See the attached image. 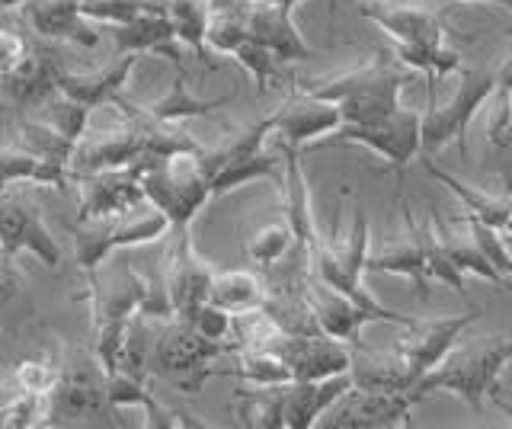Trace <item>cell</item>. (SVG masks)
<instances>
[{
	"mask_svg": "<svg viewBox=\"0 0 512 429\" xmlns=\"http://www.w3.org/2000/svg\"><path fill=\"white\" fill-rule=\"evenodd\" d=\"M362 17L391 36L394 58L413 74H423L429 90L464 65L461 55L445 45V17L436 10H423L410 0H362Z\"/></svg>",
	"mask_w": 512,
	"mask_h": 429,
	"instance_id": "6da1fadb",
	"label": "cell"
},
{
	"mask_svg": "<svg viewBox=\"0 0 512 429\" xmlns=\"http://www.w3.org/2000/svg\"><path fill=\"white\" fill-rule=\"evenodd\" d=\"M512 365V337L509 333H490L477 340H458L439 365L416 381V391L423 397L445 391L455 394L471 410H484L487 401L500 394V378Z\"/></svg>",
	"mask_w": 512,
	"mask_h": 429,
	"instance_id": "7a4b0ae2",
	"label": "cell"
},
{
	"mask_svg": "<svg viewBox=\"0 0 512 429\" xmlns=\"http://www.w3.org/2000/svg\"><path fill=\"white\" fill-rule=\"evenodd\" d=\"M202 151H176L167 157L141 154L132 164L141 177L144 199L167 215L170 228H189L202 205L212 199L202 170Z\"/></svg>",
	"mask_w": 512,
	"mask_h": 429,
	"instance_id": "3957f363",
	"label": "cell"
},
{
	"mask_svg": "<svg viewBox=\"0 0 512 429\" xmlns=\"http://www.w3.org/2000/svg\"><path fill=\"white\" fill-rule=\"evenodd\" d=\"M202 170L208 193L218 199L256 180H282V151L279 145L269 148V129L260 119L231 132L218 148L202 151Z\"/></svg>",
	"mask_w": 512,
	"mask_h": 429,
	"instance_id": "277c9868",
	"label": "cell"
},
{
	"mask_svg": "<svg viewBox=\"0 0 512 429\" xmlns=\"http://www.w3.org/2000/svg\"><path fill=\"white\" fill-rule=\"evenodd\" d=\"M496 93L493 68H468L455 71V87L442 103H432L420 113V148L426 154H439L448 145L468 148V129L480 106L490 103Z\"/></svg>",
	"mask_w": 512,
	"mask_h": 429,
	"instance_id": "5b68a950",
	"label": "cell"
},
{
	"mask_svg": "<svg viewBox=\"0 0 512 429\" xmlns=\"http://www.w3.org/2000/svg\"><path fill=\"white\" fill-rule=\"evenodd\" d=\"M224 353H234L231 343L208 340L183 317H170L151 346V369L170 378L180 391L199 394L205 381L215 378V362Z\"/></svg>",
	"mask_w": 512,
	"mask_h": 429,
	"instance_id": "8992f818",
	"label": "cell"
},
{
	"mask_svg": "<svg viewBox=\"0 0 512 429\" xmlns=\"http://www.w3.org/2000/svg\"><path fill=\"white\" fill-rule=\"evenodd\" d=\"M106 397V375L93 353L74 349L61 359V378L52 391V423L48 426H116Z\"/></svg>",
	"mask_w": 512,
	"mask_h": 429,
	"instance_id": "52a82bcc",
	"label": "cell"
},
{
	"mask_svg": "<svg viewBox=\"0 0 512 429\" xmlns=\"http://www.w3.org/2000/svg\"><path fill=\"white\" fill-rule=\"evenodd\" d=\"M164 234H170L167 215L154 209V205H141V209L109 218V221H90V228L74 231V263L87 279L100 273V266L112 257L116 250L154 244Z\"/></svg>",
	"mask_w": 512,
	"mask_h": 429,
	"instance_id": "ba28073f",
	"label": "cell"
},
{
	"mask_svg": "<svg viewBox=\"0 0 512 429\" xmlns=\"http://www.w3.org/2000/svg\"><path fill=\"white\" fill-rule=\"evenodd\" d=\"M320 145H362L375 151L381 161H388V170L404 173L410 161L420 154V109L397 106L391 116L375 122H343L340 129L320 138Z\"/></svg>",
	"mask_w": 512,
	"mask_h": 429,
	"instance_id": "9c48e42d",
	"label": "cell"
},
{
	"mask_svg": "<svg viewBox=\"0 0 512 429\" xmlns=\"http://www.w3.org/2000/svg\"><path fill=\"white\" fill-rule=\"evenodd\" d=\"M420 391H368L349 388L340 401L324 413L330 429H394L410 426L413 407L423 404Z\"/></svg>",
	"mask_w": 512,
	"mask_h": 429,
	"instance_id": "30bf717a",
	"label": "cell"
},
{
	"mask_svg": "<svg viewBox=\"0 0 512 429\" xmlns=\"http://www.w3.org/2000/svg\"><path fill=\"white\" fill-rule=\"evenodd\" d=\"M173 241L167 247V263H164V285L167 301L173 317L189 321L205 301H208V282H212L215 269L202 260V253L196 250L189 237V228H170Z\"/></svg>",
	"mask_w": 512,
	"mask_h": 429,
	"instance_id": "8fae6325",
	"label": "cell"
},
{
	"mask_svg": "<svg viewBox=\"0 0 512 429\" xmlns=\"http://www.w3.org/2000/svg\"><path fill=\"white\" fill-rule=\"evenodd\" d=\"M74 186H77V199H80V205H77L80 225L109 221V218H119V215L141 209V205H148L135 167L84 173V177H74Z\"/></svg>",
	"mask_w": 512,
	"mask_h": 429,
	"instance_id": "7c38bea8",
	"label": "cell"
},
{
	"mask_svg": "<svg viewBox=\"0 0 512 429\" xmlns=\"http://www.w3.org/2000/svg\"><path fill=\"white\" fill-rule=\"evenodd\" d=\"M429 250H432V228L429 221H416L404 202V231L394 234L381 250L368 247L365 257V273H388V276H404L413 282V289L420 298L429 295Z\"/></svg>",
	"mask_w": 512,
	"mask_h": 429,
	"instance_id": "4fadbf2b",
	"label": "cell"
},
{
	"mask_svg": "<svg viewBox=\"0 0 512 429\" xmlns=\"http://www.w3.org/2000/svg\"><path fill=\"white\" fill-rule=\"evenodd\" d=\"M0 250L7 257L32 253L48 269H58L64 257L58 237L42 221V215L20 196H10L7 189H0Z\"/></svg>",
	"mask_w": 512,
	"mask_h": 429,
	"instance_id": "5bb4252c",
	"label": "cell"
},
{
	"mask_svg": "<svg viewBox=\"0 0 512 429\" xmlns=\"http://www.w3.org/2000/svg\"><path fill=\"white\" fill-rule=\"evenodd\" d=\"M61 71L64 61L58 45H48V39H29L23 58L0 77V93L20 109H39L58 90Z\"/></svg>",
	"mask_w": 512,
	"mask_h": 429,
	"instance_id": "9a60e30c",
	"label": "cell"
},
{
	"mask_svg": "<svg viewBox=\"0 0 512 429\" xmlns=\"http://www.w3.org/2000/svg\"><path fill=\"white\" fill-rule=\"evenodd\" d=\"M279 353L292 372V381H317L349 372V343L333 340L327 333H288L282 330L269 346Z\"/></svg>",
	"mask_w": 512,
	"mask_h": 429,
	"instance_id": "2e32d148",
	"label": "cell"
},
{
	"mask_svg": "<svg viewBox=\"0 0 512 429\" xmlns=\"http://www.w3.org/2000/svg\"><path fill=\"white\" fill-rule=\"evenodd\" d=\"M263 122L269 129V138H276L279 145H288V148H304V145H311V141L327 138L330 132H336L343 125L340 109L333 103L314 100L301 90H295V97L285 100L276 113L266 116Z\"/></svg>",
	"mask_w": 512,
	"mask_h": 429,
	"instance_id": "e0dca14e",
	"label": "cell"
},
{
	"mask_svg": "<svg viewBox=\"0 0 512 429\" xmlns=\"http://www.w3.org/2000/svg\"><path fill=\"white\" fill-rule=\"evenodd\" d=\"M474 321H480L477 311L452 314V317H432V321H416L413 317L410 324H404V337L394 343V349L407 359L416 381H420L432 365H439V359L461 340V333Z\"/></svg>",
	"mask_w": 512,
	"mask_h": 429,
	"instance_id": "ac0fdd59",
	"label": "cell"
},
{
	"mask_svg": "<svg viewBox=\"0 0 512 429\" xmlns=\"http://www.w3.org/2000/svg\"><path fill=\"white\" fill-rule=\"evenodd\" d=\"M244 26L247 36L266 45L279 65L314 58V49L304 42L301 29L292 20V10L272 4V0H244Z\"/></svg>",
	"mask_w": 512,
	"mask_h": 429,
	"instance_id": "d6986e66",
	"label": "cell"
},
{
	"mask_svg": "<svg viewBox=\"0 0 512 429\" xmlns=\"http://www.w3.org/2000/svg\"><path fill=\"white\" fill-rule=\"evenodd\" d=\"M84 0H26L20 10V20L48 42H68L77 49H96L100 45V29L90 23L84 13Z\"/></svg>",
	"mask_w": 512,
	"mask_h": 429,
	"instance_id": "ffe728a7",
	"label": "cell"
},
{
	"mask_svg": "<svg viewBox=\"0 0 512 429\" xmlns=\"http://www.w3.org/2000/svg\"><path fill=\"white\" fill-rule=\"evenodd\" d=\"M304 305H308L314 324L320 333H327L333 340L356 343L365 324H378L381 317L375 311L362 308L359 301H352L349 295L330 289L327 282H320L311 276V282L304 285Z\"/></svg>",
	"mask_w": 512,
	"mask_h": 429,
	"instance_id": "44dd1931",
	"label": "cell"
},
{
	"mask_svg": "<svg viewBox=\"0 0 512 429\" xmlns=\"http://www.w3.org/2000/svg\"><path fill=\"white\" fill-rule=\"evenodd\" d=\"M141 55H119L116 61H109L100 71H68L64 68L58 77V93H64L68 100L93 109H106L116 106L122 100V90L132 77L135 65Z\"/></svg>",
	"mask_w": 512,
	"mask_h": 429,
	"instance_id": "7402d4cb",
	"label": "cell"
},
{
	"mask_svg": "<svg viewBox=\"0 0 512 429\" xmlns=\"http://www.w3.org/2000/svg\"><path fill=\"white\" fill-rule=\"evenodd\" d=\"M352 388L349 372L317 378V381H288L279 388L282 394V426L285 429H311L320 423V417L340 401Z\"/></svg>",
	"mask_w": 512,
	"mask_h": 429,
	"instance_id": "603a6c76",
	"label": "cell"
},
{
	"mask_svg": "<svg viewBox=\"0 0 512 429\" xmlns=\"http://www.w3.org/2000/svg\"><path fill=\"white\" fill-rule=\"evenodd\" d=\"M352 388L368 391H416V375L397 349H368L362 340L349 343Z\"/></svg>",
	"mask_w": 512,
	"mask_h": 429,
	"instance_id": "cb8c5ba5",
	"label": "cell"
},
{
	"mask_svg": "<svg viewBox=\"0 0 512 429\" xmlns=\"http://www.w3.org/2000/svg\"><path fill=\"white\" fill-rule=\"evenodd\" d=\"M112 45H116V55H157V58L173 61V65L183 71V45L176 42L164 10L138 17L125 26H116Z\"/></svg>",
	"mask_w": 512,
	"mask_h": 429,
	"instance_id": "d4e9b609",
	"label": "cell"
},
{
	"mask_svg": "<svg viewBox=\"0 0 512 429\" xmlns=\"http://www.w3.org/2000/svg\"><path fill=\"white\" fill-rule=\"evenodd\" d=\"M432 225V234H436V244L442 247V253L448 257V263H452L458 273H471V276H480L487 279L490 285H496V289H506V279L496 273V266L480 253V247L474 244V237L468 231V221L455 218V221H442V218H429Z\"/></svg>",
	"mask_w": 512,
	"mask_h": 429,
	"instance_id": "484cf974",
	"label": "cell"
},
{
	"mask_svg": "<svg viewBox=\"0 0 512 429\" xmlns=\"http://www.w3.org/2000/svg\"><path fill=\"white\" fill-rule=\"evenodd\" d=\"M234 100V93H224V97H215V100H202L196 93L189 90L186 84V74L180 71V77L170 84V90L160 93L157 100H148V103H135V109L141 116H148L154 122H167V125H176V122H186V119H208L215 116L218 109H224Z\"/></svg>",
	"mask_w": 512,
	"mask_h": 429,
	"instance_id": "4316f807",
	"label": "cell"
},
{
	"mask_svg": "<svg viewBox=\"0 0 512 429\" xmlns=\"http://www.w3.org/2000/svg\"><path fill=\"white\" fill-rule=\"evenodd\" d=\"M13 183L68 189L74 186V173L68 164L42 157L29 148H0V189H7Z\"/></svg>",
	"mask_w": 512,
	"mask_h": 429,
	"instance_id": "83f0119b",
	"label": "cell"
},
{
	"mask_svg": "<svg viewBox=\"0 0 512 429\" xmlns=\"http://www.w3.org/2000/svg\"><path fill=\"white\" fill-rule=\"evenodd\" d=\"M208 301L228 314H244V311L266 308L269 289L250 269H221V273L215 269L212 282H208Z\"/></svg>",
	"mask_w": 512,
	"mask_h": 429,
	"instance_id": "f1b7e54d",
	"label": "cell"
},
{
	"mask_svg": "<svg viewBox=\"0 0 512 429\" xmlns=\"http://www.w3.org/2000/svg\"><path fill=\"white\" fill-rule=\"evenodd\" d=\"M423 167H426V173H429L432 180H439L442 186L452 189L468 215H474L477 221H484V225H490L496 231H506L509 228V221H512V196H496V193H487V189H477L471 183H461L448 170L432 164L429 157L423 161Z\"/></svg>",
	"mask_w": 512,
	"mask_h": 429,
	"instance_id": "f546056e",
	"label": "cell"
},
{
	"mask_svg": "<svg viewBox=\"0 0 512 429\" xmlns=\"http://www.w3.org/2000/svg\"><path fill=\"white\" fill-rule=\"evenodd\" d=\"M164 13L176 42L183 49L196 52V58L205 61V68H215L208 61V45H205L208 20H212V0H164Z\"/></svg>",
	"mask_w": 512,
	"mask_h": 429,
	"instance_id": "4dcf8cb0",
	"label": "cell"
},
{
	"mask_svg": "<svg viewBox=\"0 0 512 429\" xmlns=\"http://www.w3.org/2000/svg\"><path fill=\"white\" fill-rule=\"evenodd\" d=\"M237 362L231 369H215V375H231L237 381H244L250 388H272V385H288L292 372L282 362L279 353L272 349H234Z\"/></svg>",
	"mask_w": 512,
	"mask_h": 429,
	"instance_id": "1f68e13d",
	"label": "cell"
},
{
	"mask_svg": "<svg viewBox=\"0 0 512 429\" xmlns=\"http://www.w3.org/2000/svg\"><path fill=\"white\" fill-rule=\"evenodd\" d=\"M61 378V359L52 353H36L13 365L7 394H52Z\"/></svg>",
	"mask_w": 512,
	"mask_h": 429,
	"instance_id": "d6a6232c",
	"label": "cell"
},
{
	"mask_svg": "<svg viewBox=\"0 0 512 429\" xmlns=\"http://www.w3.org/2000/svg\"><path fill=\"white\" fill-rule=\"evenodd\" d=\"M52 423V394H7L0 404V429H36Z\"/></svg>",
	"mask_w": 512,
	"mask_h": 429,
	"instance_id": "836d02e7",
	"label": "cell"
},
{
	"mask_svg": "<svg viewBox=\"0 0 512 429\" xmlns=\"http://www.w3.org/2000/svg\"><path fill=\"white\" fill-rule=\"evenodd\" d=\"M42 122H48V125H52V129L55 132H61L64 138H68V141H74V145H77V141L80 138H84V132L90 129V109L87 106H80V103H74V100H68V97H64V93H52V97H48L42 106Z\"/></svg>",
	"mask_w": 512,
	"mask_h": 429,
	"instance_id": "e575fe53",
	"label": "cell"
},
{
	"mask_svg": "<svg viewBox=\"0 0 512 429\" xmlns=\"http://www.w3.org/2000/svg\"><path fill=\"white\" fill-rule=\"evenodd\" d=\"M157 10H164V0H84V7H80V13L90 23H109V26H125Z\"/></svg>",
	"mask_w": 512,
	"mask_h": 429,
	"instance_id": "d590c367",
	"label": "cell"
},
{
	"mask_svg": "<svg viewBox=\"0 0 512 429\" xmlns=\"http://www.w3.org/2000/svg\"><path fill=\"white\" fill-rule=\"evenodd\" d=\"M231 58H237V65L247 68L256 90H269V87H276L282 81V65L272 58V52L266 49V45H260L250 36L237 45V49L231 52Z\"/></svg>",
	"mask_w": 512,
	"mask_h": 429,
	"instance_id": "8d00e7d4",
	"label": "cell"
},
{
	"mask_svg": "<svg viewBox=\"0 0 512 429\" xmlns=\"http://www.w3.org/2000/svg\"><path fill=\"white\" fill-rule=\"evenodd\" d=\"M292 247H295V234L288 228V221H276V225H266L256 231L244 250L256 266H272V263H279Z\"/></svg>",
	"mask_w": 512,
	"mask_h": 429,
	"instance_id": "74e56055",
	"label": "cell"
},
{
	"mask_svg": "<svg viewBox=\"0 0 512 429\" xmlns=\"http://www.w3.org/2000/svg\"><path fill=\"white\" fill-rule=\"evenodd\" d=\"M23 148L36 151L42 157H52V161H61L71 167V157H74V141H68L61 132H55L52 125L42 122V119H26L23 122Z\"/></svg>",
	"mask_w": 512,
	"mask_h": 429,
	"instance_id": "f35d334b",
	"label": "cell"
},
{
	"mask_svg": "<svg viewBox=\"0 0 512 429\" xmlns=\"http://www.w3.org/2000/svg\"><path fill=\"white\" fill-rule=\"evenodd\" d=\"M464 221H468V231L474 237V244L480 247V253H484V257L496 266V273H500L512 285V257H509V250H506V241L500 237L503 231L484 225V221H477L468 212H464Z\"/></svg>",
	"mask_w": 512,
	"mask_h": 429,
	"instance_id": "ab89813d",
	"label": "cell"
},
{
	"mask_svg": "<svg viewBox=\"0 0 512 429\" xmlns=\"http://www.w3.org/2000/svg\"><path fill=\"white\" fill-rule=\"evenodd\" d=\"M189 324L196 327L199 333H205L208 340H221V343H231V314L215 308L212 301H205V305L189 317Z\"/></svg>",
	"mask_w": 512,
	"mask_h": 429,
	"instance_id": "60d3db41",
	"label": "cell"
},
{
	"mask_svg": "<svg viewBox=\"0 0 512 429\" xmlns=\"http://www.w3.org/2000/svg\"><path fill=\"white\" fill-rule=\"evenodd\" d=\"M487 138L496 148H512V97H496V109L487 122Z\"/></svg>",
	"mask_w": 512,
	"mask_h": 429,
	"instance_id": "b9f144b4",
	"label": "cell"
},
{
	"mask_svg": "<svg viewBox=\"0 0 512 429\" xmlns=\"http://www.w3.org/2000/svg\"><path fill=\"white\" fill-rule=\"evenodd\" d=\"M26 45H29V36L26 33H20L16 26L0 23V77H4L16 65V61L23 58Z\"/></svg>",
	"mask_w": 512,
	"mask_h": 429,
	"instance_id": "7bdbcfd3",
	"label": "cell"
},
{
	"mask_svg": "<svg viewBox=\"0 0 512 429\" xmlns=\"http://www.w3.org/2000/svg\"><path fill=\"white\" fill-rule=\"evenodd\" d=\"M493 81H496V93H493V97H512V33H509V49H506V55L493 65Z\"/></svg>",
	"mask_w": 512,
	"mask_h": 429,
	"instance_id": "ee69618b",
	"label": "cell"
},
{
	"mask_svg": "<svg viewBox=\"0 0 512 429\" xmlns=\"http://www.w3.org/2000/svg\"><path fill=\"white\" fill-rule=\"evenodd\" d=\"M13 292H16V273L10 266V257L0 250V317H4V308H7V301L13 298Z\"/></svg>",
	"mask_w": 512,
	"mask_h": 429,
	"instance_id": "f6af8a7d",
	"label": "cell"
},
{
	"mask_svg": "<svg viewBox=\"0 0 512 429\" xmlns=\"http://www.w3.org/2000/svg\"><path fill=\"white\" fill-rule=\"evenodd\" d=\"M352 4H362V0H352ZM461 4H496V7H509V0H461Z\"/></svg>",
	"mask_w": 512,
	"mask_h": 429,
	"instance_id": "bcb514c9",
	"label": "cell"
},
{
	"mask_svg": "<svg viewBox=\"0 0 512 429\" xmlns=\"http://www.w3.org/2000/svg\"><path fill=\"white\" fill-rule=\"evenodd\" d=\"M493 404H496V407H500L503 413H509V420H512V404L506 401V397H503V394H496V397H493Z\"/></svg>",
	"mask_w": 512,
	"mask_h": 429,
	"instance_id": "7dc6e473",
	"label": "cell"
},
{
	"mask_svg": "<svg viewBox=\"0 0 512 429\" xmlns=\"http://www.w3.org/2000/svg\"><path fill=\"white\" fill-rule=\"evenodd\" d=\"M20 4H26V0H0V10H16Z\"/></svg>",
	"mask_w": 512,
	"mask_h": 429,
	"instance_id": "c3c4849f",
	"label": "cell"
},
{
	"mask_svg": "<svg viewBox=\"0 0 512 429\" xmlns=\"http://www.w3.org/2000/svg\"><path fill=\"white\" fill-rule=\"evenodd\" d=\"M272 4H279V7H285V10H292V13H295V7L301 4V0H272Z\"/></svg>",
	"mask_w": 512,
	"mask_h": 429,
	"instance_id": "681fc988",
	"label": "cell"
},
{
	"mask_svg": "<svg viewBox=\"0 0 512 429\" xmlns=\"http://www.w3.org/2000/svg\"><path fill=\"white\" fill-rule=\"evenodd\" d=\"M336 10H340V0H330V23L336 20Z\"/></svg>",
	"mask_w": 512,
	"mask_h": 429,
	"instance_id": "f907efd6",
	"label": "cell"
},
{
	"mask_svg": "<svg viewBox=\"0 0 512 429\" xmlns=\"http://www.w3.org/2000/svg\"><path fill=\"white\" fill-rule=\"evenodd\" d=\"M509 10H512V0H509Z\"/></svg>",
	"mask_w": 512,
	"mask_h": 429,
	"instance_id": "816d5d0a",
	"label": "cell"
}]
</instances>
